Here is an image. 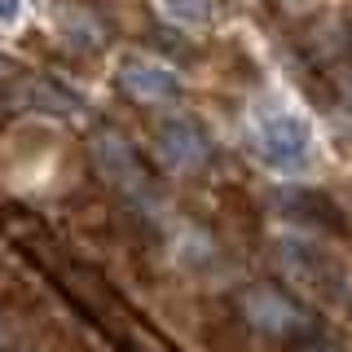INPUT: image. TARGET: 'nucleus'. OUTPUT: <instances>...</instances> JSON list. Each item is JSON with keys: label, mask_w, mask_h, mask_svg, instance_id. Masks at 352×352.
I'll use <instances>...</instances> for the list:
<instances>
[{"label": "nucleus", "mask_w": 352, "mask_h": 352, "mask_svg": "<svg viewBox=\"0 0 352 352\" xmlns=\"http://www.w3.org/2000/svg\"><path fill=\"white\" fill-rule=\"evenodd\" d=\"M22 18V0H0V27H14Z\"/></svg>", "instance_id": "nucleus-7"}, {"label": "nucleus", "mask_w": 352, "mask_h": 352, "mask_svg": "<svg viewBox=\"0 0 352 352\" xmlns=\"http://www.w3.org/2000/svg\"><path fill=\"white\" fill-rule=\"evenodd\" d=\"M256 154L282 176H304L313 168V132L291 110H269L256 119Z\"/></svg>", "instance_id": "nucleus-1"}, {"label": "nucleus", "mask_w": 352, "mask_h": 352, "mask_svg": "<svg viewBox=\"0 0 352 352\" xmlns=\"http://www.w3.org/2000/svg\"><path fill=\"white\" fill-rule=\"evenodd\" d=\"M0 344H5V326H0Z\"/></svg>", "instance_id": "nucleus-8"}, {"label": "nucleus", "mask_w": 352, "mask_h": 352, "mask_svg": "<svg viewBox=\"0 0 352 352\" xmlns=\"http://www.w3.org/2000/svg\"><path fill=\"white\" fill-rule=\"evenodd\" d=\"M242 313H247L260 330H291L300 322V313H295L278 291H247L242 295Z\"/></svg>", "instance_id": "nucleus-5"}, {"label": "nucleus", "mask_w": 352, "mask_h": 352, "mask_svg": "<svg viewBox=\"0 0 352 352\" xmlns=\"http://www.w3.org/2000/svg\"><path fill=\"white\" fill-rule=\"evenodd\" d=\"M119 88L146 106H163V102L181 97V80H176L168 66H154V62H141V58H128L119 66Z\"/></svg>", "instance_id": "nucleus-4"}, {"label": "nucleus", "mask_w": 352, "mask_h": 352, "mask_svg": "<svg viewBox=\"0 0 352 352\" xmlns=\"http://www.w3.org/2000/svg\"><path fill=\"white\" fill-rule=\"evenodd\" d=\"M93 163H97V172H102L106 185H115V190H124L132 198H141V194L150 190V185H146V168H141L137 150H132L124 137H115V132L93 137Z\"/></svg>", "instance_id": "nucleus-2"}, {"label": "nucleus", "mask_w": 352, "mask_h": 352, "mask_svg": "<svg viewBox=\"0 0 352 352\" xmlns=\"http://www.w3.org/2000/svg\"><path fill=\"white\" fill-rule=\"evenodd\" d=\"M159 159L168 163L172 172H198L207 168V159H212V146H207L203 128L194 124V119H172V124H163L159 132Z\"/></svg>", "instance_id": "nucleus-3"}, {"label": "nucleus", "mask_w": 352, "mask_h": 352, "mask_svg": "<svg viewBox=\"0 0 352 352\" xmlns=\"http://www.w3.org/2000/svg\"><path fill=\"white\" fill-rule=\"evenodd\" d=\"M163 14H168L176 27H203L212 5L207 0H163Z\"/></svg>", "instance_id": "nucleus-6"}]
</instances>
